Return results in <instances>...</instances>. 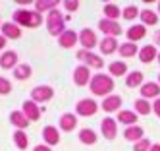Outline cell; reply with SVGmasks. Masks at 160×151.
<instances>
[{
    "mask_svg": "<svg viewBox=\"0 0 160 151\" xmlns=\"http://www.w3.org/2000/svg\"><path fill=\"white\" fill-rule=\"evenodd\" d=\"M118 52H120L123 58H131V56H135L137 52H139V49H137L135 43H123V45H120Z\"/></svg>",
    "mask_w": 160,
    "mask_h": 151,
    "instance_id": "cell-27",
    "label": "cell"
},
{
    "mask_svg": "<svg viewBox=\"0 0 160 151\" xmlns=\"http://www.w3.org/2000/svg\"><path fill=\"white\" fill-rule=\"evenodd\" d=\"M18 4H21V6H27V4H31V2H29V0H19Z\"/></svg>",
    "mask_w": 160,
    "mask_h": 151,
    "instance_id": "cell-43",
    "label": "cell"
},
{
    "mask_svg": "<svg viewBox=\"0 0 160 151\" xmlns=\"http://www.w3.org/2000/svg\"><path fill=\"white\" fill-rule=\"evenodd\" d=\"M104 16H106V19H112V21H116L118 18H120V14H122V10L116 6V4H106L104 8Z\"/></svg>",
    "mask_w": 160,
    "mask_h": 151,
    "instance_id": "cell-28",
    "label": "cell"
},
{
    "mask_svg": "<svg viewBox=\"0 0 160 151\" xmlns=\"http://www.w3.org/2000/svg\"><path fill=\"white\" fill-rule=\"evenodd\" d=\"M60 126H62V130L64 132H72L73 128L77 126V118H75V114L72 112H66L60 116Z\"/></svg>",
    "mask_w": 160,
    "mask_h": 151,
    "instance_id": "cell-21",
    "label": "cell"
},
{
    "mask_svg": "<svg viewBox=\"0 0 160 151\" xmlns=\"http://www.w3.org/2000/svg\"><path fill=\"white\" fill-rule=\"evenodd\" d=\"M54 97V89L50 85H37L31 91V101L35 103H47Z\"/></svg>",
    "mask_w": 160,
    "mask_h": 151,
    "instance_id": "cell-4",
    "label": "cell"
},
{
    "mask_svg": "<svg viewBox=\"0 0 160 151\" xmlns=\"http://www.w3.org/2000/svg\"><path fill=\"white\" fill-rule=\"evenodd\" d=\"M123 138L128 139V142H139V139H143V128L141 126H129V128H125V132H123Z\"/></svg>",
    "mask_w": 160,
    "mask_h": 151,
    "instance_id": "cell-22",
    "label": "cell"
},
{
    "mask_svg": "<svg viewBox=\"0 0 160 151\" xmlns=\"http://www.w3.org/2000/svg\"><path fill=\"white\" fill-rule=\"evenodd\" d=\"M10 122H12L14 126H18L19 130H25V128L29 126V120L25 118V114L21 111H14L12 114H10Z\"/></svg>",
    "mask_w": 160,
    "mask_h": 151,
    "instance_id": "cell-24",
    "label": "cell"
},
{
    "mask_svg": "<svg viewBox=\"0 0 160 151\" xmlns=\"http://www.w3.org/2000/svg\"><path fill=\"white\" fill-rule=\"evenodd\" d=\"M98 29L102 33H106V37H118V35H122V25L118 21H112V19H100L98 21Z\"/></svg>",
    "mask_w": 160,
    "mask_h": 151,
    "instance_id": "cell-5",
    "label": "cell"
},
{
    "mask_svg": "<svg viewBox=\"0 0 160 151\" xmlns=\"http://www.w3.org/2000/svg\"><path fill=\"white\" fill-rule=\"evenodd\" d=\"M141 19H143V25H154V23L158 21V16L152 10H143L141 12Z\"/></svg>",
    "mask_w": 160,
    "mask_h": 151,
    "instance_id": "cell-33",
    "label": "cell"
},
{
    "mask_svg": "<svg viewBox=\"0 0 160 151\" xmlns=\"http://www.w3.org/2000/svg\"><path fill=\"white\" fill-rule=\"evenodd\" d=\"M31 74H33V70H31V66H29V64H18V66L14 68V78H16V79H19V81L29 79V78H31Z\"/></svg>",
    "mask_w": 160,
    "mask_h": 151,
    "instance_id": "cell-23",
    "label": "cell"
},
{
    "mask_svg": "<svg viewBox=\"0 0 160 151\" xmlns=\"http://www.w3.org/2000/svg\"><path fill=\"white\" fill-rule=\"evenodd\" d=\"M64 6H66L68 12H75L79 8V2H77V0H68V2H64Z\"/></svg>",
    "mask_w": 160,
    "mask_h": 151,
    "instance_id": "cell-38",
    "label": "cell"
},
{
    "mask_svg": "<svg viewBox=\"0 0 160 151\" xmlns=\"http://www.w3.org/2000/svg\"><path fill=\"white\" fill-rule=\"evenodd\" d=\"M120 107H122V97L120 95H108L102 101V111H106V112L120 111Z\"/></svg>",
    "mask_w": 160,
    "mask_h": 151,
    "instance_id": "cell-16",
    "label": "cell"
},
{
    "mask_svg": "<svg viewBox=\"0 0 160 151\" xmlns=\"http://www.w3.org/2000/svg\"><path fill=\"white\" fill-rule=\"evenodd\" d=\"M2 35L6 39H19L21 37V29H19V25L18 23H14V21H8V23H2Z\"/></svg>",
    "mask_w": 160,
    "mask_h": 151,
    "instance_id": "cell-14",
    "label": "cell"
},
{
    "mask_svg": "<svg viewBox=\"0 0 160 151\" xmlns=\"http://www.w3.org/2000/svg\"><path fill=\"white\" fill-rule=\"evenodd\" d=\"M152 111L156 112V116H160V97L154 101V105H152Z\"/></svg>",
    "mask_w": 160,
    "mask_h": 151,
    "instance_id": "cell-39",
    "label": "cell"
},
{
    "mask_svg": "<svg viewBox=\"0 0 160 151\" xmlns=\"http://www.w3.org/2000/svg\"><path fill=\"white\" fill-rule=\"evenodd\" d=\"M118 49H120V46H118L116 37H104L100 41V52L102 54H112V52H116Z\"/></svg>",
    "mask_w": 160,
    "mask_h": 151,
    "instance_id": "cell-19",
    "label": "cell"
},
{
    "mask_svg": "<svg viewBox=\"0 0 160 151\" xmlns=\"http://www.w3.org/2000/svg\"><path fill=\"white\" fill-rule=\"evenodd\" d=\"M152 145H151V142L148 139H139L135 145H133V151H148Z\"/></svg>",
    "mask_w": 160,
    "mask_h": 151,
    "instance_id": "cell-37",
    "label": "cell"
},
{
    "mask_svg": "<svg viewBox=\"0 0 160 151\" xmlns=\"http://www.w3.org/2000/svg\"><path fill=\"white\" fill-rule=\"evenodd\" d=\"M79 142L85 143V145H93V143H97V134L91 130V128H83V130L79 132Z\"/></svg>",
    "mask_w": 160,
    "mask_h": 151,
    "instance_id": "cell-26",
    "label": "cell"
},
{
    "mask_svg": "<svg viewBox=\"0 0 160 151\" xmlns=\"http://www.w3.org/2000/svg\"><path fill=\"white\" fill-rule=\"evenodd\" d=\"M156 56H158V52H156V49H154L152 45H145L143 49L139 51V60H141L143 64H148V62H152Z\"/></svg>",
    "mask_w": 160,
    "mask_h": 151,
    "instance_id": "cell-18",
    "label": "cell"
},
{
    "mask_svg": "<svg viewBox=\"0 0 160 151\" xmlns=\"http://www.w3.org/2000/svg\"><path fill=\"white\" fill-rule=\"evenodd\" d=\"M73 81L75 85L83 87L87 84H91V72H89V66H77L73 70Z\"/></svg>",
    "mask_w": 160,
    "mask_h": 151,
    "instance_id": "cell-10",
    "label": "cell"
},
{
    "mask_svg": "<svg viewBox=\"0 0 160 151\" xmlns=\"http://www.w3.org/2000/svg\"><path fill=\"white\" fill-rule=\"evenodd\" d=\"M0 66L4 70H14L18 66V54L14 51H4L0 56Z\"/></svg>",
    "mask_w": 160,
    "mask_h": 151,
    "instance_id": "cell-13",
    "label": "cell"
},
{
    "mask_svg": "<svg viewBox=\"0 0 160 151\" xmlns=\"http://www.w3.org/2000/svg\"><path fill=\"white\" fill-rule=\"evenodd\" d=\"M75 111H77L79 116H93L98 111V105L93 99H81V101L75 105Z\"/></svg>",
    "mask_w": 160,
    "mask_h": 151,
    "instance_id": "cell-6",
    "label": "cell"
},
{
    "mask_svg": "<svg viewBox=\"0 0 160 151\" xmlns=\"http://www.w3.org/2000/svg\"><path fill=\"white\" fill-rule=\"evenodd\" d=\"M154 41H156V43H158V45H160V31H158V33H156V35H154Z\"/></svg>",
    "mask_w": 160,
    "mask_h": 151,
    "instance_id": "cell-44",
    "label": "cell"
},
{
    "mask_svg": "<svg viewBox=\"0 0 160 151\" xmlns=\"http://www.w3.org/2000/svg\"><path fill=\"white\" fill-rule=\"evenodd\" d=\"M21 112H23L25 118L31 120V122H37V120L41 118V109L37 107L35 101H25L23 107H21Z\"/></svg>",
    "mask_w": 160,
    "mask_h": 151,
    "instance_id": "cell-9",
    "label": "cell"
},
{
    "mask_svg": "<svg viewBox=\"0 0 160 151\" xmlns=\"http://www.w3.org/2000/svg\"><path fill=\"white\" fill-rule=\"evenodd\" d=\"M10 91H12V84H10V79L0 78V95H10Z\"/></svg>",
    "mask_w": 160,
    "mask_h": 151,
    "instance_id": "cell-36",
    "label": "cell"
},
{
    "mask_svg": "<svg viewBox=\"0 0 160 151\" xmlns=\"http://www.w3.org/2000/svg\"><path fill=\"white\" fill-rule=\"evenodd\" d=\"M56 6H58V0H39V2H35V12H39V14L52 12L56 10Z\"/></svg>",
    "mask_w": 160,
    "mask_h": 151,
    "instance_id": "cell-25",
    "label": "cell"
},
{
    "mask_svg": "<svg viewBox=\"0 0 160 151\" xmlns=\"http://www.w3.org/2000/svg\"><path fill=\"white\" fill-rule=\"evenodd\" d=\"M141 84H143V74L141 72L128 74V79H125V85H128V87H139Z\"/></svg>",
    "mask_w": 160,
    "mask_h": 151,
    "instance_id": "cell-31",
    "label": "cell"
},
{
    "mask_svg": "<svg viewBox=\"0 0 160 151\" xmlns=\"http://www.w3.org/2000/svg\"><path fill=\"white\" fill-rule=\"evenodd\" d=\"M14 143H16V147H19V149H27V145H29L27 134H25L23 130H18V132L14 134Z\"/></svg>",
    "mask_w": 160,
    "mask_h": 151,
    "instance_id": "cell-29",
    "label": "cell"
},
{
    "mask_svg": "<svg viewBox=\"0 0 160 151\" xmlns=\"http://www.w3.org/2000/svg\"><path fill=\"white\" fill-rule=\"evenodd\" d=\"M151 109H152V107H151V105H148L145 99H137V101H135V111L139 112V114H143V116H145V114L151 112Z\"/></svg>",
    "mask_w": 160,
    "mask_h": 151,
    "instance_id": "cell-34",
    "label": "cell"
},
{
    "mask_svg": "<svg viewBox=\"0 0 160 151\" xmlns=\"http://www.w3.org/2000/svg\"><path fill=\"white\" fill-rule=\"evenodd\" d=\"M125 35H128L129 43H135V41L143 39L145 35H147V27L143 25V23H141V25H131V27L128 29V33H125Z\"/></svg>",
    "mask_w": 160,
    "mask_h": 151,
    "instance_id": "cell-20",
    "label": "cell"
},
{
    "mask_svg": "<svg viewBox=\"0 0 160 151\" xmlns=\"http://www.w3.org/2000/svg\"><path fill=\"white\" fill-rule=\"evenodd\" d=\"M141 95L145 99H152V97L158 99V95H160V84H154V81H147V84H143L141 85Z\"/></svg>",
    "mask_w": 160,
    "mask_h": 151,
    "instance_id": "cell-15",
    "label": "cell"
},
{
    "mask_svg": "<svg viewBox=\"0 0 160 151\" xmlns=\"http://www.w3.org/2000/svg\"><path fill=\"white\" fill-rule=\"evenodd\" d=\"M79 43H81V46L85 51H89V49H93V46L97 45V33L93 31V29H89V27H85L81 33H79Z\"/></svg>",
    "mask_w": 160,
    "mask_h": 151,
    "instance_id": "cell-11",
    "label": "cell"
},
{
    "mask_svg": "<svg viewBox=\"0 0 160 151\" xmlns=\"http://www.w3.org/2000/svg\"><path fill=\"white\" fill-rule=\"evenodd\" d=\"M148 151H160V143H154L151 149H148Z\"/></svg>",
    "mask_w": 160,
    "mask_h": 151,
    "instance_id": "cell-42",
    "label": "cell"
},
{
    "mask_svg": "<svg viewBox=\"0 0 160 151\" xmlns=\"http://www.w3.org/2000/svg\"><path fill=\"white\" fill-rule=\"evenodd\" d=\"M122 16H123V19H135L137 16H141V14H139V8H137V6H128V8H123Z\"/></svg>",
    "mask_w": 160,
    "mask_h": 151,
    "instance_id": "cell-35",
    "label": "cell"
},
{
    "mask_svg": "<svg viewBox=\"0 0 160 151\" xmlns=\"http://www.w3.org/2000/svg\"><path fill=\"white\" fill-rule=\"evenodd\" d=\"M118 120L122 122V124H135L137 122V114L135 112H131V111H120L118 112Z\"/></svg>",
    "mask_w": 160,
    "mask_h": 151,
    "instance_id": "cell-30",
    "label": "cell"
},
{
    "mask_svg": "<svg viewBox=\"0 0 160 151\" xmlns=\"http://www.w3.org/2000/svg\"><path fill=\"white\" fill-rule=\"evenodd\" d=\"M100 130H102V136H104L106 139H116V136H118V126H116V120L114 118H110V116H106L104 120L100 122Z\"/></svg>",
    "mask_w": 160,
    "mask_h": 151,
    "instance_id": "cell-7",
    "label": "cell"
},
{
    "mask_svg": "<svg viewBox=\"0 0 160 151\" xmlns=\"http://www.w3.org/2000/svg\"><path fill=\"white\" fill-rule=\"evenodd\" d=\"M14 23L18 25H25V27H39L42 23V16L39 12H31V10H16L14 14Z\"/></svg>",
    "mask_w": 160,
    "mask_h": 151,
    "instance_id": "cell-2",
    "label": "cell"
},
{
    "mask_svg": "<svg viewBox=\"0 0 160 151\" xmlns=\"http://www.w3.org/2000/svg\"><path fill=\"white\" fill-rule=\"evenodd\" d=\"M0 49H6V37L0 35Z\"/></svg>",
    "mask_w": 160,
    "mask_h": 151,
    "instance_id": "cell-41",
    "label": "cell"
},
{
    "mask_svg": "<svg viewBox=\"0 0 160 151\" xmlns=\"http://www.w3.org/2000/svg\"><path fill=\"white\" fill-rule=\"evenodd\" d=\"M33 151H52V149L44 143V145H35V149H33Z\"/></svg>",
    "mask_w": 160,
    "mask_h": 151,
    "instance_id": "cell-40",
    "label": "cell"
},
{
    "mask_svg": "<svg viewBox=\"0 0 160 151\" xmlns=\"http://www.w3.org/2000/svg\"><path fill=\"white\" fill-rule=\"evenodd\" d=\"M158 12H160V4H158Z\"/></svg>",
    "mask_w": 160,
    "mask_h": 151,
    "instance_id": "cell-47",
    "label": "cell"
},
{
    "mask_svg": "<svg viewBox=\"0 0 160 151\" xmlns=\"http://www.w3.org/2000/svg\"><path fill=\"white\" fill-rule=\"evenodd\" d=\"M108 70H110V74L112 76H123L125 72H128V64H123V62H112L108 64Z\"/></svg>",
    "mask_w": 160,
    "mask_h": 151,
    "instance_id": "cell-32",
    "label": "cell"
},
{
    "mask_svg": "<svg viewBox=\"0 0 160 151\" xmlns=\"http://www.w3.org/2000/svg\"><path fill=\"white\" fill-rule=\"evenodd\" d=\"M158 64H160V52H158Z\"/></svg>",
    "mask_w": 160,
    "mask_h": 151,
    "instance_id": "cell-45",
    "label": "cell"
},
{
    "mask_svg": "<svg viewBox=\"0 0 160 151\" xmlns=\"http://www.w3.org/2000/svg\"><path fill=\"white\" fill-rule=\"evenodd\" d=\"M89 87H91V93H93V95H98V97L106 95L108 97V93L114 89V79L110 76H106V74H97V76L91 78Z\"/></svg>",
    "mask_w": 160,
    "mask_h": 151,
    "instance_id": "cell-1",
    "label": "cell"
},
{
    "mask_svg": "<svg viewBox=\"0 0 160 151\" xmlns=\"http://www.w3.org/2000/svg\"><path fill=\"white\" fill-rule=\"evenodd\" d=\"M158 84H160V76H158Z\"/></svg>",
    "mask_w": 160,
    "mask_h": 151,
    "instance_id": "cell-46",
    "label": "cell"
},
{
    "mask_svg": "<svg viewBox=\"0 0 160 151\" xmlns=\"http://www.w3.org/2000/svg\"><path fill=\"white\" fill-rule=\"evenodd\" d=\"M77 58H79V60H83L87 66L97 68V70L104 66V62H102L100 56H97V54H93V52H89V51H79V52H77Z\"/></svg>",
    "mask_w": 160,
    "mask_h": 151,
    "instance_id": "cell-8",
    "label": "cell"
},
{
    "mask_svg": "<svg viewBox=\"0 0 160 151\" xmlns=\"http://www.w3.org/2000/svg\"><path fill=\"white\" fill-rule=\"evenodd\" d=\"M42 139L47 142V145L50 147V145H56L60 142V134H58V130H56L54 126H47L42 130Z\"/></svg>",
    "mask_w": 160,
    "mask_h": 151,
    "instance_id": "cell-17",
    "label": "cell"
},
{
    "mask_svg": "<svg viewBox=\"0 0 160 151\" xmlns=\"http://www.w3.org/2000/svg\"><path fill=\"white\" fill-rule=\"evenodd\" d=\"M77 33L75 31H72V29H66L60 37H58V43H60V46L62 49H72V46L77 43Z\"/></svg>",
    "mask_w": 160,
    "mask_h": 151,
    "instance_id": "cell-12",
    "label": "cell"
},
{
    "mask_svg": "<svg viewBox=\"0 0 160 151\" xmlns=\"http://www.w3.org/2000/svg\"><path fill=\"white\" fill-rule=\"evenodd\" d=\"M47 27H48V33L50 35H60L66 31L64 29V16H62V12L58 10H52L48 12V16H47Z\"/></svg>",
    "mask_w": 160,
    "mask_h": 151,
    "instance_id": "cell-3",
    "label": "cell"
}]
</instances>
